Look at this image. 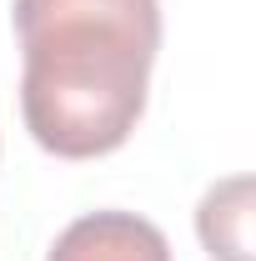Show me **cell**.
Returning a JSON list of instances; mask_svg holds the SVG:
<instances>
[{"instance_id": "obj_1", "label": "cell", "mask_w": 256, "mask_h": 261, "mask_svg": "<svg viewBox=\"0 0 256 261\" xmlns=\"http://www.w3.org/2000/svg\"><path fill=\"white\" fill-rule=\"evenodd\" d=\"M20 116L61 161L111 156L146 111L161 0H15Z\"/></svg>"}, {"instance_id": "obj_2", "label": "cell", "mask_w": 256, "mask_h": 261, "mask_svg": "<svg viewBox=\"0 0 256 261\" xmlns=\"http://www.w3.org/2000/svg\"><path fill=\"white\" fill-rule=\"evenodd\" d=\"M45 261H171V241L136 211H91L56 236Z\"/></svg>"}, {"instance_id": "obj_3", "label": "cell", "mask_w": 256, "mask_h": 261, "mask_svg": "<svg viewBox=\"0 0 256 261\" xmlns=\"http://www.w3.org/2000/svg\"><path fill=\"white\" fill-rule=\"evenodd\" d=\"M196 231L211 261H251V176H226L201 196Z\"/></svg>"}]
</instances>
